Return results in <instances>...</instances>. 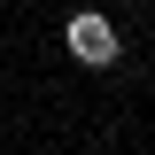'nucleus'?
<instances>
[{"instance_id": "nucleus-1", "label": "nucleus", "mask_w": 155, "mask_h": 155, "mask_svg": "<svg viewBox=\"0 0 155 155\" xmlns=\"http://www.w3.org/2000/svg\"><path fill=\"white\" fill-rule=\"evenodd\" d=\"M62 47H70V62H78V70H116L124 31H116V16H101V8H78V16L62 23Z\"/></svg>"}, {"instance_id": "nucleus-2", "label": "nucleus", "mask_w": 155, "mask_h": 155, "mask_svg": "<svg viewBox=\"0 0 155 155\" xmlns=\"http://www.w3.org/2000/svg\"><path fill=\"white\" fill-rule=\"evenodd\" d=\"M147 8H155V0H147Z\"/></svg>"}]
</instances>
